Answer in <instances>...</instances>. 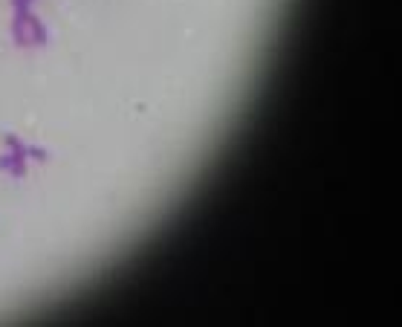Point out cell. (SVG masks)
Masks as SVG:
<instances>
[{
  "label": "cell",
  "instance_id": "cell-1",
  "mask_svg": "<svg viewBox=\"0 0 402 327\" xmlns=\"http://www.w3.org/2000/svg\"><path fill=\"white\" fill-rule=\"evenodd\" d=\"M26 35H29V47H44V44H47V29H44V23L32 15V9L26 12Z\"/></svg>",
  "mask_w": 402,
  "mask_h": 327
},
{
  "label": "cell",
  "instance_id": "cell-2",
  "mask_svg": "<svg viewBox=\"0 0 402 327\" xmlns=\"http://www.w3.org/2000/svg\"><path fill=\"white\" fill-rule=\"evenodd\" d=\"M26 12L29 9H15V18H12V38L18 47H29V35H26Z\"/></svg>",
  "mask_w": 402,
  "mask_h": 327
},
{
  "label": "cell",
  "instance_id": "cell-3",
  "mask_svg": "<svg viewBox=\"0 0 402 327\" xmlns=\"http://www.w3.org/2000/svg\"><path fill=\"white\" fill-rule=\"evenodd\" d=\"M6 148H9V154H23V157H26V148L20 145L18 136H6Z\"/></svg>",
  "mask_w": 402,
  "mask_h": 327
},
{
  "label": "cell",
  "instance_id": "cell-4",
  "mask_svg": "<svg viewBox=\"0 0 402 327\" xmlns=\"http://www.w3.org/2000/svg\"><path fill=\"white\" fill-rule=\"evenodd\" d=\"M26 157H32L35 162H47V151H41V148H26Z\"/></svg>",
  "mask_w": 402,
  "mask_h": 327
}]
</instances>
